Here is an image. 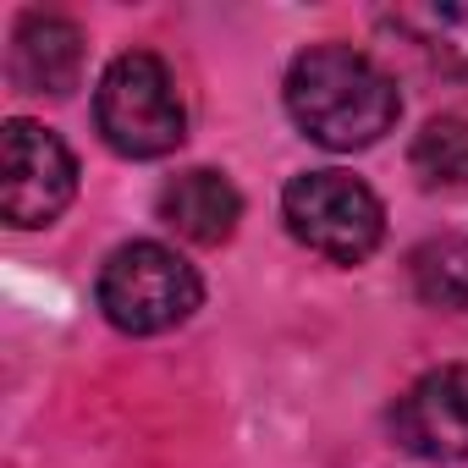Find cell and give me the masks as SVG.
<instances>
[{
	"label": "cell",
	"mask_w": 468,
	"mask_h": 468,
	"mask_svg": "<svg viewBox=\"0 0 468 468\" xmlns=\"http://www.w3.org/2000/svg\"><path fill=\"white\" fill-rule=\"evenodd\" d=\"M282 94H287V116L298 122V133L336 154L380 144L402 116L397 83L353 45H309L287 67Z\"/></svg>",
	"instance_id": "cell-1"
},
{
	"label": "cell",
	"mask_w": 468,
	"mask_h": 468,
	"mask_svg": "<svg viewBox=\"0 0 468 468\" xmlns=\"http://www.w3.org/2000/svg\"><path fill=\"white\" fill-rule=\"evenodd\" d=\"M94 127L122 160H160L187 138V105L154 50H122L94 89Z\"/></svg>",
	"instance_id": "cell-2"
},
{
	"label": "cell",
	"mask_w": 468,
	"mask_h": 468,
	"mask_svg": "<svg viewBox=\"0 0 468 468\" xmlns=\"http://www.w3.org/2000/svg\"><path fill=\"white\" fill-rule=\"evenodd\" d=\"M94 303L116 331L160 336V331H176L182 320H193V309L204 303V282L176 249L138 238V243H122L105 254Z\"/></svg>",
	"instance_id": "cell-3"
},
{
	"label": "cell",
	"mask_w": 468,
	"mask_h": 468,
	"mask_svg": "<svg viewBox=\"0 0 468 468\" xmlns=\"http://www.w3.org/2000/svg\"><path fill=\"white\" fill-rule=\"evenodd\" d=\"M287 231L331 265H364L386 238V209L353 171H303L282 193Z\"/></svg>",
	"instance_id": "cell-4"
},
{
	"label": "cell",
	"mask_w": 468,
	"mask_h": 468,
	"mask_svg": "<svg viewBox=\"0 0 468 468\" xmlns=\"http://www.w3.org/2000/svg\"><path fill=\"white\" fill-rule=\"evenodd\" d=\"M78 193V160L72 149L39 127V122H6L0 133V215L17 231H39L61 220V209Z\"/></svg>",
	"instance_id": "cell-5"
},
{
	"label": "cell",
	"mask_w": 468,
	"mask_h": 468,
	"mask_svg": "<svg viewBox=\"0 0 468 468\" xmlns=\"http://www.w3.org/2000/svg\"><path fill=\"white\" fill-rule=\"evenodd\" d=\"M391 441L424 463L468 457V364H441L419 375L391 402Z\"/></svg>",
	"instance_id": "cell-6"
},
{
	"label": "cell",
	"mask_w": 468,
	"mask_h": 468,
	"mask_svg": "<svg viewBox=\"0 0 468 468\" xmlns=\"http://www.w3.org/2000/svg\"><path fill=\"white\" fill-rule=\"evenodd\" d=\"M6 72L23 94H72L83 78V28L61 12H23L12 28Z\"/></svg>",
	"instance_id": "cell-7"
},
{
	"label": "cell",
	"mask_w": 468,
	"mask_h": 468,
	"mask_svg": "<svg viewBox=\"0 0 468 468\" xmlns=\"http://www.w3.org/2000/svg\"><path fill=\"white\" fill-rule=\"evenodd\" d=\"M160 220L176 231L182 243H198V249H215L226 243L243 220V193L231 187L226 171H209V165H193V171H176L160 198H154Z\"/></svg>",
	"instance_id": "cell-8"
},
{
	"label": "cell",
	"mask_w": 468,
	"mask_h": 468,
	"mask_svg": "<svg viewBox=\"0 0 468 468\" xmlns=\"http://www.w3.org/2000/svg\"><path fill=\"white\" fill-rule=\"evenodd\" d=\"M386 28L402 34L430 67L468 72V6H397L386 12Z\"/></svg>",
	"instance_id": "cell-9"
},
{
	"label": "cell",
	"mask_w": 468,
	"mask_h": 468,
	"mask_svg": "<svg viewBox=\"0 0 468 468\" xmlns=\"http://www.w3.org/2000/svg\"><path fill=\"white\" fill-rule=\"evenodd\" d=\"M408 282L419 303L463 314L468 309V238H452V231L446 238H424L408 254Z\"/></svg>",
	"instance_id": "cell-10"
},
{
	"label": "cell",
	"mask_w": 468,
	"mask_h": 468,
	"mask_svg": "<svg viewBox=\"0 0 468 468\" xmlns=\"http://www.w3.org/2000/svg\"><path fill=\"white\" fill-rule=\"evenodd\" d=\"M408 165L424 193H463L468 187V122L463 116H435L408 149Z\"/></svg>",
	"instance_id": "cell-11"
}]
</instances>
